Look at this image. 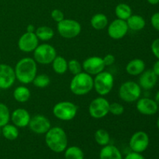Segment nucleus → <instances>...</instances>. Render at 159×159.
<instances>
[{"mask_svg": "<svg viewBox=\"0 0 159 159\" xmlns=\"http://www.w3.org/2000/svg\"><path fill=\"white\" fill-rule=\"evenodd\" d=\"M14 71L16 80L23 85H27L32 83L37 75V63L32 57H23L16 64Z\"/></svg>", "mask_w": 159, "mask_h": 159, "instance_id": "1", "label": "nucleus"}, {"mask_svg": "<svg viewBox=\"0 0 159 159\" xmlns=\"http://www.w3.org/2000/svg\"><path fill=\"white\" fill-rule=\"evenodd\" d=\"M45 144L47 147L55 153L65 152L68 147V136L63 128L53 127L45 134Z\"/></svg>", "mask_w": 159, "mask_h": 159, "instance_id": "2", "label": "nucleus"}, {"mask_svg": "<svg viewBox=\"0 0 159 159\" xmlns=\"http://www.w3.org/2000/svg\"><path fill=\"white\" fill-rule=\"evenodd\" d=\"M70 91L75 96H85L93 89V78L85 71L73 75L70 82Z\"/></svg>", "mask_w": 159, "mask_h": 159, "instance_id": "3", "label": "nucleus"}, {"mask_svg": "<svg viewBox=\"0 0 159 159\" xmlns=\"http://www.w3.org/2000/svg\"><path fill=\"white\" fill-rule=\"evenodd\" d=\"M114 85V77L109 71H102L93 79V89L100 96H105L112 91Z\"/></svg>", "mask_w": 159, "mask_h": 159, "instance_id": "4", "label": "nucleus"}, {"mask_svg": "<svg viewBox=\"0 0 159 159\" xmlns=\"http://www.w3.org/2000/svg\"><path fill=\"white\" fill-rule=\"evenodd\" d=\"M79 107L70 101H61L54 106L52 113L57 119L62 121L72 120L78 113Z\"/></svg>", "mask_w": 159, "mask_h": 159, "instance_id": "5", "label": "nucleus"}, {"mask_svg": "<svg viewBox=\"0 0 159 159\" xmlns=\"http://www.w3.org/2000/svg\"><path fill=\"white\" fill-rule=\"evenodd\" d=\"M141 90L142 89L138 83L134 81H127L120 85L118 95L124 102H134L141 98Z\"/></svg>", "mask_w": 159, "mask_h": 159, "instance_id": "6", "label": "nucleus"}, {"mask_svg": "<svg viewBox=\"0 0 159 159\" xmlns=\"http://www.w3.org/2000/svg\"><path fill=\"white\" fill-rule=\"evenodd\" d=\"M57 30L61 37L63 38L73 39L80 34L82 26L77 20L65 18L57 23Z\"/></svg>", "mask_w": 159, "mask_h": 159, "instance_id": "7", "label": "nucleus"}, {"mask_svg": "<svg viewBox=\"0 0 159 159\" xmlns=\"http://www.w3.org/2000/svg\"><path fill=\"white\" fill-rule=\"evenodd\" d=\"M57 57V51L54 46L43 43L39 44L34 51V59L40 65H50Z\"/></svg>", "mask_w": 159, "mask_h": 159, "instance_id": "8", "label": "nucleus"}, {"mask_svg": "<svg viewBox=\"0 0 159 159\" xmlns=\"http://www.w3.org/2000/svg\"><path fill=\"white\" fill-rule=\"evenodd\" d=\"M110 102L104 96H99L91 101L88 111L93 119H102L110 113Z\"/></svg>", "mask_w": 159, "mask_h": 159, "instance_id": "9", "label": "nucleus"}, {"mask_svg": "<svg viewBox=\"0 0 159 159\" xmlns=\"http://www.w3.org/2000/svg\"><path fill=\"white\" fill-rule=\"evenodd\" d=\"M150 138L146 132L140 130L134 134L129 141V146L132 152L142 153L145 152L149 146Z\"/></svg>", "mask_w": 159, "mask_h": 159, "instance_id": "10", "label": "nucleus"}, {"mask_svg": "<svg viewBox=\"0 0 159 159\" xmlns=\"http://www.w3.org/2000/svg\"><path fill=\"white\" fill-rule=\"evenodd\" d=\"M29 128L36 134H45L51 127V121L47 116L37 114L32 116L30 120Z\"/></svg>", "mask_w": 159, "mask_h": 159, "instance_id": "11", "label": "nucleus"}, {"mask_svg": "<svg viewBox=\"0 0 159 159\" xmlns=\"http://www.w3.org/2000/svg\"><path fill=\"white\" fill-rule=\"evenodd\" d=\"M129 31L128 26L125 20L116 18L113 20L107 28V34L113 40H120L124 38Z\"/></svg>", "mask_w": 159, "mask_h": 159, "instance_id": "12", "label": "nucleus"}, {"mask_svg": "<svg viewBox=\"0 0 159 159\" xmlns=\"http://www.w3.org/2000/svg\"><path fill=\"white\" fill-rule=\"evenodd\" d=\"M16 80L14 68L7 64H0V89H9Z\"/></svg>", "mask_w": 159, "mask_h": 159, "instance_id": "13", "label": "nucleus"}, {"mask_svg": "<svg viewBox=\"0 0 159 159\" xmlns=\"http://www.w3.org/2000/svg\"><path fill=\"white\" fill-rule=\"evenodd\" d=\"M18 48L22 52H34L39 45V40L35 33L26 32L20 36L17 42Z\"/></svg>", "mask_w": 159, "mask_h": 159, "instance_id": "14", "label": "nucleus"}, {"mask_svg": "<svg viewBox=\"0 0 159 159\" xmlns=\"http://www.w3.org/2000/svg\"><path fill=\"white\" fill-rule=\"evenodd\" d=\"M82 70L90 75H96L104 71L106 66L102 57L98 56H92L82 62Z\"/></svg>", "mask_w": 159, "mask_h": 159, "instance_id": "15", "label": "nucleus"}, {"mask_svg": "<svg viewBox=\"0 0 159 159\" xmlns=\"http://www.w3.org/2000/svg\"><path fill=\"white\" fill-rule=\"evenodd\" d=\"M159 106L155 99L148 97L140 98L136 103V109L141 114L152 116L158 111Z\"/></svg>", "mask_w": 159, "mask_h": 159, "instance_id": "16", "label": "nucleus"}, {"mask_svg": "<svg viewBox=\"0 0 159 159\" xmlns=\"http://www.w3.org/2000/svg\"><path fill=\"white\" fill-rule=\"evenodd\" d=\"M30 119V114L28 110L24 108H17L11 113L10 120L12 124L16 126L18 128L28 127Z\"/></svg>", "mask_w": 159, "mask_h": 159, "instance_id": "17", "label": "nucleus"}, {"mask_svg": "<svg viewBox=\"0 0 159 159\" xmlns=\"http://www.w3.org/2000/svg\"><path fill=\"white\" fill-rule=\"evenodd\" d=\"M138 84L142 89L151 90L156 85L158 82V76L154 73L152 69L144 70L140 75Z\"/></svg>", "mask_w": 159, "mask_h": 159, "instance_id": "18", "label": "nucleus"}, {"mask_svg": "<svg viewBox=\"0 0 159 159\" xmlns=\"http://www.w3.org/2000/svg\"><path fill=\"white\" fill-rule=\"evenodd\" d=\"M145 68L146 65L144 60L141 58H134L127 64L125 70L130 75L138 76L145 70Z\"/></svg>", "mask_w": 159, "mask_h": 159, "instance_id": "19", "label": "nucleus"}, {"mask_svg": "<svg viewBox=\"0 0 159 159\" xmlns=\"http://www.w3.org/2000/svg\"><path fill=\"white\" fill-rule=\"evenodd\" d=\"M99 159H123V156L118 148L109 144L102 148L99 152Z\"/></svg>", "mask_w": 159, "mask_h": 159, "instance_id": "20", "label": "nucleus"}, {"mask_svg": "<svg viewBox=\"0 0 159 159\" xmlns=\"http://www.w3.org/2000/svg\"><path fill=\"white\" fill-rule=\"evenodd\" d=\"M128 26L129 30L133 31H141L145 27L146 21L144 17L141 15L132 14L127 20H126Z\"/></svg>", "mask_w": 159, "mask_h": 159, "instance_id": "21", "label": "nucleus"}, {"mask_svg": "<svg viewBox=\"0 0 159 159\" xmlns=\"http://www.w3.org/2000/svg\"><path fill=\"white\" fill-rule=\"evenodd\" d=\"M31 96L30 90L25 85H20L14 89L12 96L16 102L23 103L27 102Z\"/></svg>", "mask_w": 159, "mask_h": 159, "instance_id": "22", "label": "nucleus"}, {"mask_svg": "<svg viewBox=\"0 0 159 159\" xmlns=\"http://www.w3.org/2000/svg\"><path fill=\"white\" fill-rule=\"evenodd\" d=\"M90 24L96 30H102L108 26L109 20L105 14L96 13L90 20Z\"/></svg>", "mask_w": 159, "mask_h": 159, "instance_id": "23", "label": "nucleus"}, {"mask_svg": "<svg viewBox=\"0 0 159 159\" xmlns=\"http://www.w3.org/2000/svg\"><path fill=\"white\" fill-rule=\"evenodd\" d=\"M1 134L8 141H15L19 137V128L14 124H7L1 128Z\"/></svg>", "mask_w": 159, "mask_h": 159, "instance_id": "24", "label": "nucleus"}, {"mask_svg": "<svg viewBox=\"0 0 159 159\" xmlns=\"http://www.w3.org/2000/svg\"><path fill=\"white\" fill-rule=\"evenodd\" d=\"M53 71L57 75H64L68 71V61L62 56H57L52 63Z\"/></svg>", "mask_w": 159, "mask_h": 159, "instance_id": "25", "label": "nucleus"}, {"mask_svg": "<svg viewBox=\"0 0 159 159\" xmlns=\"http://www.w3.org/2000/svg\"><path fill=\"white\" fill-rule=\"evenodd\" d=\"M35 34L39 40L48 41L54 37V31L50 26H41L36 29Z\"/></svg>", "mask_w": 159, "mask_h": 159, "instance_id": "26", "label": "nucleus"}, {"mask_svg": "<svg viewBox=\"0 0 159 159\" xmlns=\"http://www.w3.org/2000/svg\"><path fill=\"white\" fill-rule=\"evenodd\" d=\"M65 159H84L85 154L82 149L78 146L67 147L64 152Z\"/></svg>", "mask_w": 159, "mask_h": 159, "instance_id": "27", "label": "nucleus"}, {"mask_svg": "<svg viewBox=\"0 0 159 159\" xmlns=\"http://www.w3.org/2000/svg\"><path fill=\"white\" fill-rule=\"evenodd\" d=\"M115 14L117 19L126 21L132 15V9L129 5L126 3H120L115 8Z\"/></svg>", "mask_w": 159, "mask_h": 159, "instance_id": "28", "label": "nucleus"}, {"mask_svg": "<svg viewBox=\"0 0 159 159\" xmlns=\"http://www.w3.org/2000/svg\"><path fill=\"white\" fill-rule=\"evenodd\" d=\"M94 138L96 142L99 145L102 146V147L110 144V134L108 133L107 130H104V129L102 128L98 129V130L95 132Z\"/></svg>", "mask_w": 159, "mask_h": 159, "instance_id": "29", "label": "nucleus"}, {"mask_svg": "<svg viewBox=\"0 0 159 159\" xmlns=\"http://www.w3.org/2000/svg\"><path fill=\"white\" fill-rule=\"evenodd\" d=\"M10 116L11 113L9 107L3 102H0V128L9 124Z\"/></svg>", "mask_w": 159, "mask_h": 159, "instance_id": "30", "label": "nucleus"}, {"mask_svg": "<svg viewBox=\"0 0 159 159\" xmlns=\"http://www.w3.org/2000/svg\"><path fill=\"white\" fill-rule=\"evenodd\" d=\"M32 83L37 88L43 89L48 87L51 83V79L49 76L46 74L37 75L34 79L33 80Z\"/></svg>", "mask_w": 159, "mask_h": 159, "instance_id": "31", "label": "nucleus"}, {"mask_svg": "<svg viewBox=\"0 0 159 159\" xmlns=\"http://www.w3.org/2000/svg\"><path fill=\"white\" fill-rule=\"evenodd\" d=\"M68 71L71 75H75L82 71V65L77 59H71L68 61Z\"/></svg>", "mask_w": 159, "mask_h": 159, "instance_id": "32", "label": "nucleus"}, {"mask_svg": "<svg viewBox=\"0 0 159 159\" xmlns=\"http://www.w3.org/2000/svg\"><path fill=\"white\" fill-rule=\"evenodd\" d=\"M124 113V107L119 102H112L110 104V113L113 116H120Z\"/></svg>", "mask_w": 159, "mask_h": 159, "instance_id": "33", "label": "nucleus"}, {"mask_svg": "<svg viewBox=\"0 0 159 159\" xmlns=\"http://www.w3.org/2000/svg\"><path fill=\"white\" fill-rule=\"evenodd\" d=\"M51 16L52 20L57 23L65 19V14L61 9H54L51 11Z\"/></svg>", "mask_w": 159, "mask_h": 159, "instance_id": "34", "label": "nucleus"}, {"mask_svg": "<svg viewBox=\"0 0 159 159\" xmlns=\"http://www.w3.org/2000/svg\"><path fill=\"white\" fill-rule=\"evenodd\" d=\"M151 51L157 60H159V38L155 39L151 44Z\"/></svg>", "mask_w": 159, "mask_h": 159, "instance_id": "35", "label": "nucleus"}, {"mask_svg": "<svg viewBox=\"0 0 159 159\" xmlns=\"http://www.w3.org/2000/svg\"><path fill=\"white\" fill-rule=\"evenodd\" d=\"M151 24L155 30L159 32V12H155L151 17Z\"/></svg>", "mask_w": 159, "mask_h": 159, "instance_id": "36", "label": "nucleus"}, {"mask_svg": "<svg viewBox=\"0 0 159 159\" xmlns=\"http://www.w3.org/2000/svg\"><path fill=\"white\" fill-rule=\"evenodd\" d=\"M102 60H103L104 65L105 66H111L114 64L115 61H116V57L113 54H107V55L104 57H102Z\"/></svg>", "mask_w": 159, "mask_h": 159, "instance_id": "37", "label": "nucleus"}, {"mask_svg": "<svg viewBox=\"0 0 159 159\" xmlns=\"http://www.w3.org/2000/svg\"><path fill=\"white\" fill-rule=\"evenodd\" d=\"M123 159H145L144 157L141 155V153H138V152H131L127 154L125 158Z\"/></svg>", "mask_w": 159, "mask_h": 159, "instance_id": "38", "label": "nucleus"}, {"mask_svg": "<svg viewBox=\"0 0 159 159\" xmlns=\"http://www.w3.org/2000/svg\"><path fill=\"white\" fill-rule=\"evenodd\" d=\"M152 71H154V73L158 77H159V60H157L155 62V64L153 65V67H152Z\"/></svg>", "mask_w": 159, "mask_h": 159, "instance_id": "39", "label": "nucleus"}, {"mask_svg": "<svg viewBox=\"0 0 159 159\" xmlns=\"http://www.w3.org/2000/svg\"><path fill=\"white\" fill-rule=\"evenodd\" d=\"M36 28L34 26V25L33 24H29L27 25L26 26V32H30V33H35Z\"/></svg>", "mask_w": 159, "mask_h": 159, "instance_id": "40", "label": "nucleus"}, {"mask_svg": "<svg viewBox=\"0 0 159 159\" xmlns=\"http://www.w3.org/2000/svg\"><path fill=\"white\" fill-rule=\"evenodd\" d=\"M147 2L149 3V4L153 5V6L158 4L159 3V0H147Z\"/></svg>", "mask_w": 159, "mask_h": 159, "instance_id": "41", "label": "nucleus"}, {"mask_svg": "<svg viewBox=\"0 0 159 159\" xmlns=\"http://www.w3.org/2000/svg\"><path fill=\"white\" fill-rule=\"evenodd\" d=\"M155 102H157V104H158V105L159 106V90L158 92H157L156 94H155Z\"/></svg>", "mask_w": 159, "mask_h": 159, "instance_id": "42", "label": "nucleus"}, {"mask_svg": "<svg viewBox=\"0 0 159 159\" xmlns=\"http://www.w3.org/2000/svg\"><path fill=\"white\" fill-rule=\"evenodd\" d=\"M156 125H157V127H158V129L159 130V116L158 118V120H157V122H156Z\"/></svg>", "mask_w": 159, "mask_h": 159, "instance_id": "43", "label": "nucleus"}, {"mask_svg": "<svg viewBox=\"0 0 159 159\" xmlns=\"http://www.w3.org/2000/svg\"><path fill=\"white\" fill-rule=\"evenodd\" d=\"M0 59H1V53H0Z\"/></svg>", "mask_w": 159, "mask_h": 159, "instance_id": "44", "label": "nucleus"}, {"mask_svg": "<svg viewBox=\"0 0 159 159\" xmlns=\"http://www.w3.org/2000/svg\"><path fill=\"white\" fill-rule=\"evenodd\" d=\"M0 133H1V128H0Z\"/></svg>", "mask_w": 159, "mask_h": 159, "instance_id": "45", "label": "nucleus"}]
</instances>
